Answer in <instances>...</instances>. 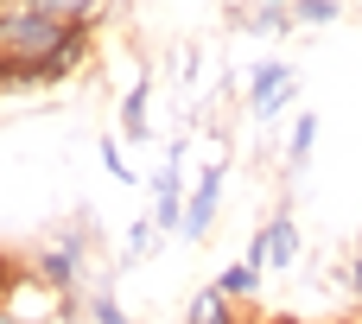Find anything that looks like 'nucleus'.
Segmentation results:
<instances>
[{"label": "nucleus", "mask_w": 362, "mask_h": 324, "mask_svg": "<svg viewBox=\"0 0 362 324\" xmlns=\"http://www.w3.org/2000/svg\"><path fill=\"white\" fill-rule=\"evenodd\" d=\"M274 6H280V0H274Z\"/></svg>", "instance_id": "14"}, {"label": "nucleus", "mask_w": 362, "mask_h": 324, "mask_svg": "<svg viewBox=\"0 0 362 324\" xmlns=\"http://www.w3.org/2000/svg\"><path fill=\"white\" fill-rule=\"evenodd\" d=\"M146 96H153V89L134 83V96H127V108H121V127H127V134H146Z\"/></svg>", "instance_id": "7"}, {"label": "nucleus", "mask_w": 362, "mask_h": 324, "mask_svg": "<svg viewBox=\"0 0 362 324\" xmlns=\"http://www.w3.org/2000/svg\"><path fill=\"white\" fill-rule=\"evenodd\" d=\"M286 96H293V83H286V70H280V64H267V70H255V89H248V102H255L261 115H274V108H286Z\"/></svg>", "instance_id": "3"}, {"label": "nucleus", "mask_w": 362, "mask_h": 324, "mask_svg": "<svg viewBox=\"0 0 362 324\" xmlns=\"http://www.w3.org/2000/svg\"><path fill=\"white\" fill-rule=\"evenodd\" d=\"M261 236H267V267H293V261H299V229H293V216H274Z\"/></svg>", "instance_id": "4"}, {"label": "nucleus", "mask_w": 362, "mask_h": 324, "mask_svg": "<svg viewBox=\"0 0 362 324\" xmlns=\"http://www.w3.org/2000/svg\"><path fill=\"white\" fill-rule=\"evenodd\" d=\"M0 324H6V318H0Z\"/></svg>", "instance_id": "15"}, {"label": "nucleus", "mask_w": 362, "mask_h": 324, "mask_svg": "<svg viewBox=\"0 0 362 324\" xmlns=\"http://www.w3.org/2000/svg\"><path fill=\"white\" fill-rule=\"evenodd\" d=\"M191 324H235V299H229V293L210 280V287L191 299Z\"/></svg>", "instance_id": "5"}, {"label": "nucleus", "mask_w": 362, "mask_h": 324, "mask_svg": "<svg viewBox=\"0 0 362 324\" xmlns=\"http://www.w3.org/2000/svg\"><path fill=\"white\" fill-rule=\"evenodd\" d=\"M216 204H223V178H216V166L197 178V191H191V210H185V236H204L210 229V216H216Z\"/></svg>", "instance_id": "1"}, {"label": "nucleus", "mask_w": 362, "mask_h": 324, "mask_svg": "<svg viewBox=\"0 0 362 324\" xmlns=\"http://www.w3.org/2000/svg\"><path fill=\"white\" fill-rule=\"evenodd\" d=\"M312 134H318V121H312V115H299V127H293V146H286V159H293V166L312 153Z\"/></svg>", "instance_id": "9"}, {"label": "nucleus", "mask_w": 362, "mask_h": 324, "mask_svg": "<svg viewBox=\"0 0 362 324\" xmlns=\"http://www.w3.org/2000/svg\"><path fill=\"white\" fill-rule=\"evenodd\" d=\"M337 19V0H299L293 6V25H331Z\"/></svg>", "instance_id": "8"}, {"label": "nucleus", "mask_w": 362, "mask_h": 324, "mask_svg": "<svg viewBox=\"0 0 362 324\" xmlns=\"http://www.w3.org/2000/svg\"><path fill=\"white\" fill-rule=\"evenodd\" d=\"M350 287H356V299H362V255H356V274H350Z\"/></svg>", "instance_id": "13"}, {"label": "nucleus", "mask_w": 362, "mask_h": 324, "mask_svg": "<svg viewBox=\"0 0 362 324\" xmlns=\"http://www.w3.org/2000/svg\"><path fill=\"white\" fill-rule=\"evenodd\" d=\"M102 166H108V172H115V178H127V159H121V153H115V140H102Z\"/></svg>", "instance_id": "10"}, {"label": "nucleus", "mask_w": 362, "mask_h": 324, "mask_svg": "<svg viewBox=\"0 0 362 324\" xmlns=\"http://www.w3.org/2000/svg\"><path fill=\"white\" fill-rule=\"evenodd\" d=\"M216 287H223L229 299H248V293L261 287V267H248V261H242V267H223V274H216Z\"/></svg>", "instance_id": "6"}, {"label": "nucleus", "mask_w": 362, "mask_h": 324, "mask_svg": "<svg viewBox=\"0 0 362 324\" xmlns=\"http://www.w3.org/2000/svg\"><path fill=\"white\" fill-rule=\"evenodd\" d=\"M76 255H83V242H64V248H45V255H38V287L64 293V287L76 280Z\"/></svg>", "instance_id": "2"}, {"label": "nucleus", "mask_w": 362, "mask_h": 324, "mask_svg": "<svg viewBox=\"0 0 362 324\" xmlns=\"http://www.w3.org/2000/svg\"><path fill=\"white\" fill-rule=\"evenodd\" d=\"M13 280H19V274H13V261L0 255V299H13Z\"/></svg>", "instance_id": "11"}, {"label": "nucleus", "mask_w": 362, "mask_h": 324, "mask_svg": "<svg viewBox=\"0 0 362 324\" xmlns=\"http://www.w3.org/2000/svg\"><path fill=\"white\" fill-rule=\"evenodd\" d=\"M95 324H127V318H121V312H115V306L102 299V306H95Z\"/></svg>", "instance_id": "12"}]
</instances>
